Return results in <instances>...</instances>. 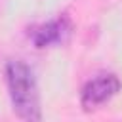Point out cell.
Instances as JSON below:
<instances>
[{"label":"cell","mask_w":122,"mask_h":122,"mask_svg":"<svg viewBox=\"0 0 122 122\" xmlns=\"http://www.w3.org/2000/svg\"><path fill=\"white\" fill-rule=\"evenodd\" d=\"M8 90L13 111L25 122H42L40 93L32 71L21 61H10L6 65Z\"/></svg>","instance_id":"1"},{"label":"cell","mask_w":122,"mask_h":122,"mask_svg":"<svg viewBox=\"0 0 122 122\" xmlns=\"http://www.w3.org/2000/svg\"><path fill=\"white\" fill-rule=\"evenodd\" d=\"M120 90V80L116 74H99L86 82L80 93V105L84 111H95Z\"/></svg>","instance_id":"2"},{"label":"cell","mask_w":122,"mask_h":122,"mask_svg":"<svg viewBox=\"0 0 122 122\" xmlns=\"http://www.w3.org/2000/svg\"><path fill=\"white\" fill-rule=\"evenodd\" d=\"M69 32H71V19L67 15H61L46 25L36 27L32 32V42L36 48H46V46L63 42L65 34H69Z\"/></svg>","instance_id":"3"}]
</instances>
